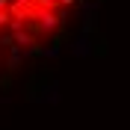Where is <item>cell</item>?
I'll return each instance as SVG.
<instances>
[{"instance_id":"obj_1","label":"cell","mask_w":130,"mask_h":130,"mask_svg":"<svg viewBox=\"0 0 130 130\" xmlns=\"http://www.w3.org/2000/svg\"><path fill=\"white\" fill-rule=\"evenodd\" d=\"M77 0H0V39L32 44L36 36H47L65 21V12Z\"/></svg>"}]
</instances>
